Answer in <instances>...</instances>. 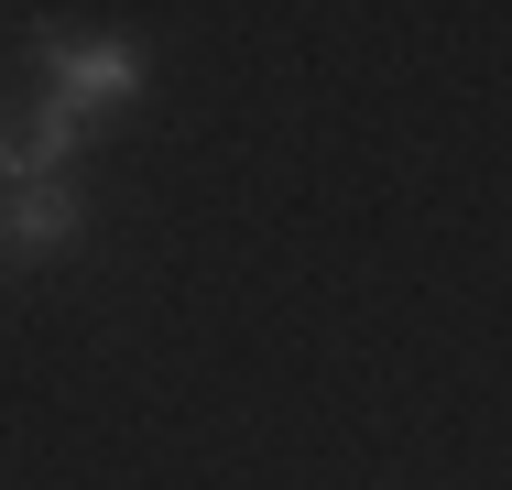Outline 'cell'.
Returning <instances> with one entry per match:
<instances>
[{
  "mask_svg": "<svg viewBox=\"0 0 512 490\" xmlns=\"http://www.w3.org/2000/svg\"><path fill=\"white\" fill-rule=\"evenodd\" d=\"M77 229H88V196L66 186V175H55V186H11V196H0V251H22V262L66 251Z\"/></svg>",
  "mask_w": 512,
  "mask_h": 490,
  "instance_id": "3",
  "label": "cell"
},
{
  "mask_svg": "<svg viewBox=\"0 0 512 490\" xmlns=\"http://www.w3.org/2000/svg\"><path fill=\"white\" fill-rule=\"evenodd\" d=\"M77 142H88V120H77V109H55V98H44V109H22V120H0V186H55Z\"/></svg>",
  "mask_w": 512,
  "mask_h": 490,
  "instance_id": "2",
  "label": "cell"
},
{
  "mask_svg": "<svg viewBox=\"0 0 512 490\" xmlns=\"http://www.w3.org/2000/svg\"><path fill=\"white\" fill-rule=\"evenodd\" d=\"M44 66H55V109H77V120H109V109H131L142 98V44H77V33H44Z\"/></svg>",
  "mask_w": 512,
  "mask_h": 490,
  "instance_id": "1",
  "label": "cell"
}]
</instances>
